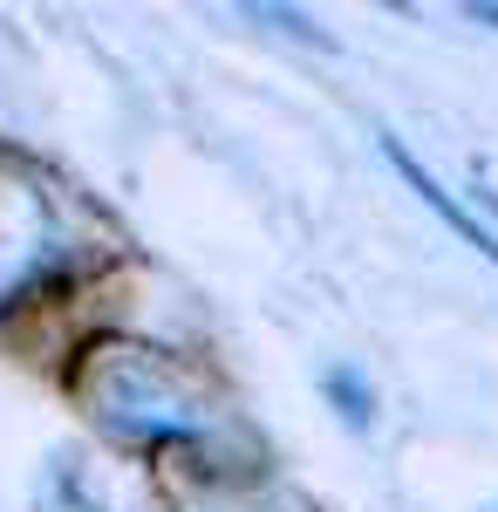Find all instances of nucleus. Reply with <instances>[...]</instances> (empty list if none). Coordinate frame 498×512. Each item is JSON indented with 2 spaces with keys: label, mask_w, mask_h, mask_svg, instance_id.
Instances as JSON below:
<instances>
[{
  "label": "nucleus",
  "mask_w": 498,
  "mask_h": 512,
  "mask_svg": "<svg viewBox=\"0 0 498 512\" xmlns=\"http://www.w3.org/2000/svg\"><path fill=\"white\" fill-rule=\"evenodd\" d=\"M321 390H328V403L342 410L348 431H369V424H376V390H369V376H362V369H328V376H321Z\"/></svg>",
  "instance_id": "3"
},
{
  "label": "nucleus",
  "mask_w": 498,
  "mask_h": 512,
  "mask_svg": "<svg viewBox=\"0 0 498 512\" xmlns=\"http://www.w3.org/2000/svg\"><path fill=\"white\" fill-rule=\"evenodd\" d=\"M96 403H103V424L116 437H137V444H198L205 437L198 403L171 383V369L151 362V355L103 362V396Z\"/></svg>",
  "instance_id": "1"
},
{
  "label": "nucleus",
  "mask_w": 498,
  "mask_h": 512,
  "mask_svg": "<svg viewBox=\"0 0 498 512\" xmlns=\"http://www.w3.org/2000/svg\"><path fill=\"white\" fill-rule=\"evenodd\" d=\"M464 14H471V21H498V7H492V0H471Z\"/></svg>",
  "instance_id": "4"
},
{
  "label": "nucleus",
  "mask_w": 498,
  "mask_h": 512,
  "mask_svg": "<svg viewBox=\"0 0 498 512\" xmlns=\"http://www.w3.org/2000/svg\"><path fill=\"white\" fill-rule=\"evenodd\" d=\"M383 158L396 164V171H403V185H410V192H417L423 205H430V212H437V219H444V226H451V233H458L464 246H471V253H485V260L498 267V233H492V226H478V219L464 212L458 198H451L444 185H437V178H430V171H423V164H417V151H410L403 137H389V130H383Z\"/></svg>",
  "instance_id": "2"
}]
</instances>
